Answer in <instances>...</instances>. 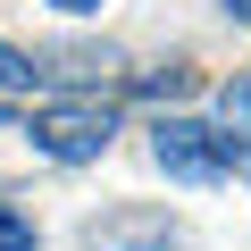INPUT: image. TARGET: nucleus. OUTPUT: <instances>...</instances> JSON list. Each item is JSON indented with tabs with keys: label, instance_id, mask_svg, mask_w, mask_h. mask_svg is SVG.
Listing matches in <instances>:
<instances>
[{
	"label": "nucleus",
	"instance_id": "nucleus-4",
	"mask_svg": "<svg viewBox=\"0 0 251 251\" xmlns=\"http://www.w3.org/2000/svg\"><path fill=\"white\" fill-rule=\"evenodd\" d=\"M50 84V67L34 59V50H17V42H0V92H42Z\"/></svg>",
	"mask_w": 251,
	"mask_h": 251
},
{
	"label": "nucleus",
	"instance_id": "nucleus-1",
	"mask_svg": "<svg viewBox=\"0 0 251 251\" xmlns=\"http://www.w3.org/2000/svg\"><path fill=\"white\" fill-rule=\"evenodd\" d=\"M25 143H34L42 159H59V168H84V159H100V151L117 143V100H100V92L34 100V109H25Z\"/></svg>",
	"mask_w": 251,
	"mask_h": 251
},
{
	"label": "nucleus",
	"instance_id": "nucleus-7",
	"mask_svg": "<svg viewBox=\"0 0 251 251\" xmlns=\"http://www.w3.org/2000/svg\"><path fill=\"white\" fill-rule=\"evenodd\" d=\"M34 243H42V226H34L17 201H0V251H34Z\"/></svg>",
	"mask_w": 251,
	"mask_h": 251
},
{
	"label": "nucleus",
	"instance_id": "nucleus-9",
	"mask_svg": "<svg viewBox=\"0 0 251 251\" xmlns=\"http://www.w3.org/2000/svg\"><path fill=\"white\" fill-rule=\"evenodd\" d=\"M218 9H226V17H234V25H251V0H218Z\"/></svg>",
	"mask_w": 251,
	"mask_h": 251
},
{
	"label": "nucleus",
	"instance_id": "nucleus-5",
	"mask_svg": "<svg viewBox=\"0 0 251 251\" xmlns=\"http://www.w3.org/2000/svg\"><path fill=\"white\" fill-rule=\"evenodd\" d=\"M218 126H226V134H243V143H251V75H234V84H218Z\"/></svg>",
	"mask_w": 251,
	"mask_h": 251
},
{
	"label": "nucleus",
	"instance_id": "nucleus-6",
	"mask_svg": "<svg viewBox=\"0 0 251 251\" xmlns=\"http://www.w3.org/2000/svg\"><path fill=\"white\" fill-rule=\"evenodd\" d=\"M134 92L143 100H184L193 92V67H151V75H134Z\"/></svg>",
	"mask_w": 251,
	"mask_h": 251
},
{
	"label": "nucleus",
	"instance_id": "nucleus-2",
	"mask_svg": "<svg viewBox=\"0 0 251 251\" xmlns=\"http://www.w3.org/2000/svg\"><path fill=\"white\" fill-rule=\"evenodd\" d=\"M151 159H159L176 184H226V176H243V184H251V143H243V134H226V126L176 117V109L151 126Z\"/></svg>",
	"mask_w": 251,
	"mask_h": 251
},
{
	"label": "nucleus",
	"instance_id": "nucleus-3",
	"mask_svg": "<svg viewBox=\"0 0 251 251\" xmlns=\"http://www.w3.org/2000/svg\"><path fill=\"white\" fill-rule=\"evenodd\" d=\"M84 243H100V251H168L176 243V218L168 209H100L84 226Z\"/></svg>",
	"mask_w": 251,
	"mask_h": 251
},
{
	"label": "nucleus",
	"instance_id": "nucleus-8",
	"mask_svg": "<svg viewBox=\"0 0 251 251\" xmlns=\"http://www.w3.org/2000/svg\"><path fill=\"white\" fill-rule=\"evenodd\" d=\"M50 9H59V17H92L100 0H50Z\"/></svg>",
	"mask_w": 251,
	"mask_h": 251
}]
</instances>
